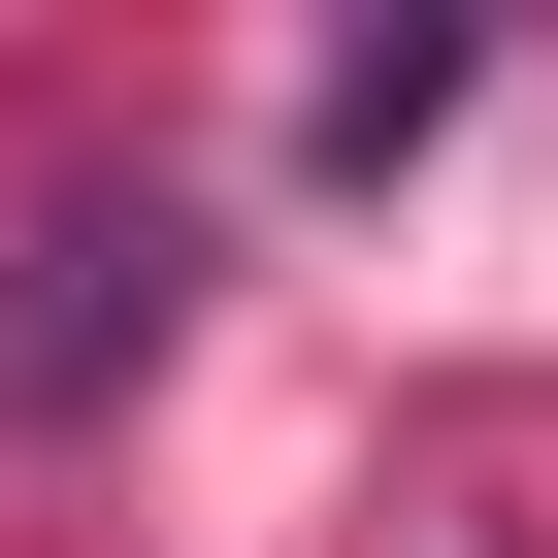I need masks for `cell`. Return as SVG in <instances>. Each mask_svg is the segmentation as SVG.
Masks as SVG:
<instances>
[{"instance_id": "6da1fadb", "label": "cell", "mask_w": 558, "mask_h": 558, "mask_svg": "<svg viewBox=\"0 0 558 558\" xmlns=\"http://www.w3.org/2000/svg\"><path fill=\"white\" fill-rule=\"evenodd\" d=\"M165 296H197V230H165L132 165H34V230H0V427H99V395L165 362Z\"/></svg>"}]
</instances>
